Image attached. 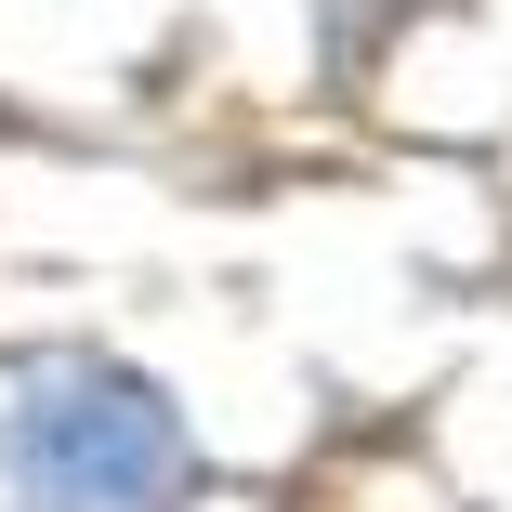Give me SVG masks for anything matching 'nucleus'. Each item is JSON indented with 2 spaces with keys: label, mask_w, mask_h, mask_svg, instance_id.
Listing matches in <instances>:
<instances>
[{
  "label": "nucleus",
  "mask_w": 512,
  "mask_h": 512,
  "mask_svg": "<svg viewBox=\"0 0 512 512\" xmlns=\"http://www.w3.org/2000/svg\"><path fill=\"white\" fill-rule=\"evenodd\" d=\"M0 460L27 512H184V421L132 368H53Z\"/></svg>",
  "instance_id": "1"
}]
</instances>
